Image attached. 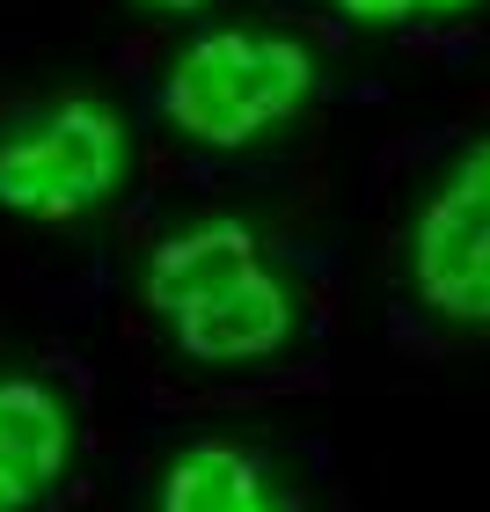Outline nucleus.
I'll list each match as a JSON object with an SVG mask.
<instances>
[{
  "label": "nucleus",
  "mask_w": 490,
  "mask_h": 512,
  "mask_svg": "<svg viewBox=\"0 0 490 512\" xmlns=\"http://www.w3.org/2000/svg\"><path fill=\"white\" fill-rule=\"evenodd\" d=\"M322 66L308 37L271 30V22H220V30L191 37L161 74V118H169L191 147L242 154L264 132L293 125L315 103Z\"/></svg>",
  "instance_id": "2"
},
{
  "label": "nucleus",
  "mask_w": 490,
  "mask_h": 512,
  "mask_svg": "<svg viewBox=\"0 0 490 512\" xmlns=\"http://www.w3.org/2000/svg\"><path fill=\"white\" fill-rule=\"evenodd\" d=\"M410 8H417V22H425V15H469L476 0H410Z\"/></svg>",
  "instance_id": "9"
},
{
  "label": "nucleus",
  "mask_w": 490,
  "mask_h": 512,
  "mask_svg": "<svg viewBox=\"0 0 490 512\" xmlns=\"http://www.w3.org/2000/svg\"><path fill=\"white\" fill-rule=\"evenodd\" d=\"M81 454V410L52 374L0 366V512H44Z\"/></svg>",
  "instance_id": "5"
},
{
  "label": "nucleus",
  "mask_w": 490,
  "mask_h": 512,
  "mask_svg": "<svg viewBox=\"0 0 490 512\" xmlns=\"http://www.w3.org/2000/svg\"><path fill=\"white\" fill-rule=\"evenodd\" d=\"M132 125L96 96H59L0 132V213L37 227H74L125 198Z\"/></svg>",
  "instance_id": "3"
},
{
  "label": "nucleus",
  "mask_w": 490,
  "mask_h": 512,
  "mask_svg": "<svg viewBox=\"0 0 490 512\" xmlns=\"http://www.w3.org/2000/svg\"><path fill=\"white\" fill-rule=\"evenodd\" d=\"M132 8H147V15H198V8H220V0H132Z\"/></svg>",
  "instance_id": "8"
},
{
  "label": "nucleus",
  "mask_w": 490,
  "mask_h": 512,
  "mask_svg": "<svg viewBox=\"0 0 490 512\" xmlns=\"http://www.w3.org/2000/svg\"><path fill=\"white\" fill-rule=\"evenodd\" d=\"M154 512H308L256 439H183L154 476Z\"/></svg>",
  "instance_id": "6"
},
{
  "label": "nucleus",
  "mask_w": 490,
  "mask_h": 512,
  "mask_svg": "<svg viewBox=\"0 0 490 512\" xmlns=\"http://www.w3.org/2000/svg\"><path fill=\"white\" fill-rule=\"evenodd\" d=\"M403 286L425 322L454 337H490V132L469 139L417 198L403 235Z\"/></svg>",
  "instance_id": "4"
},
{
  "label": "nucleus",
  "mask_w": 490,
  "mask_h": 512,
  "mask_svg": "<svg viewBox=\"0 0 490 512\" xmlns=\"http://www.w3.org/2000/svg\"><path fill=\"white\" fill-rule=\"evenodd\" d=\"M344 22H366V30H395V22H417L410 0H330Z\"/></svg>",
  "instance_id": "7"
},
{
  "label": "nucleus",
  "mask_w": 490,
  "mask_h": 512,
  "mask_svg": "<svg viewBox=\"0 0 490 512\" xmlns=\"http://www.w3.org/2000/svg\"><path fill=\"white\" fill-rule=\"evenodd\" d=\"M147 315L198 366H264L300 337V286L242 220H198L147 249Z\"/></svg>",
  "instance_id": "1"
}]
</instances>
